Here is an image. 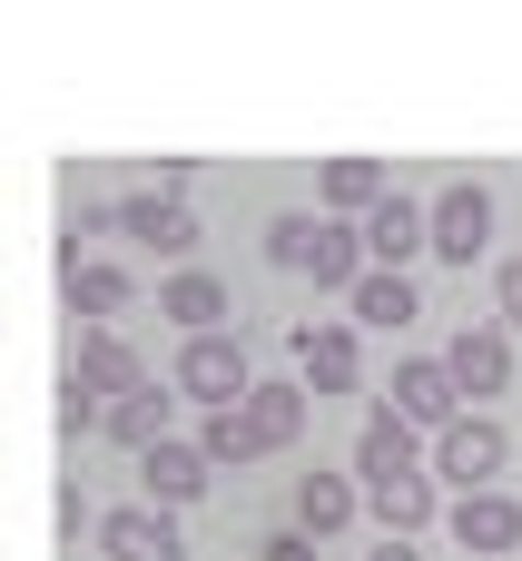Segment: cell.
<instances>
[{"label": "cell", "instance_id": "cell-21", "mask_svg": "<svg viewBox=\"0 0 522 561\" xmlns=\"http://www.w3.org/2000/svg\"><path fill=\"white\" fill-rule=\"evenodd\" d=\"M316 187H326V207H336V227H345V217H365L395 178H385L375 158H326V168H316Z\"/></svg>", "mask_w": 522, "mask_h": 561}, {"label": "cell", "instance_id": "cell-14", "mask_svg": "<svg viewBox=\"0 0 522 561\" xmlns=\"http://www.w3.org/2000/svg\"><path fill=\"white\" fill-rule=\"evenodd\" d=\"M138 473H148V503H158V513H178V503H197V493L217 483V473H207V454H197V444H178V434H168L158 454H138Z\"/></svg>", "mask_w": 522, "mask_h": 561}, {"label": "cell", "instance_id": "cell-4", "mask_svg": "<svg viewBox=\"0 0 522 561\" xmlns=\"http://www.w3.org/2000/svg\"><path fill=\"white\" fill-rule=\"evenodd\" d=\"M296 385L306 394H365V335L355 325H296Z\"/></svg>", "mask_w": 522, "mask_h": 561}, {"label": "cell", "instance_id": "cell-27", "mask_svg": "<svg viewBox=\"0 0 522 561\" xmlns=\"http://www.w3.org/2000/svg\"><path fill=\"white\" fill-rule=\"evenodd\" d=\"M365 561H424V552H415V542H375Z\"/></svg>", "mask_w": 522, "mask_h": 561}, {"label": "cell", "instance_id": "cell-9", "mask_svg": "<svg viewBox=\"0 0 522 561\" xmlns=\"http://www.w3.org/2000/svg\"><path fill=\"white\" fill-rule=\"evenodd\" d=\"M355 247H365V266H385V276H405V266L424 256V207H415L405 187H385V197L365 207V227H355Z\"/></svg>", "mask_w": 522, "mask_h": 561}, {"label": "cell", "instance_id": "cell-8", "mask_svg": "<svg viewBox=\"0 0 522 561\" xmlns=\"http://www.w3.org/2000/svg\"><path fill=\"white\" fill-rule=\"evenodd\" d=\"M118 227H128L148 256H168V266L197 247V207H188L178 187H138V197H118Z\"/></svg>", "mask_w": 522, "mask_h": 561}, {"label": "cell", "instance_id": "cell-26", "mask_svg": "<svg viewBox=\"0 0 522 561\" xmlns=\"http://www.w3.org/2000/svg\"><path fill=\"white\" fill-rule=\"evenodd\" d=\"M257 561H316V542H306V533H276V542H266Z\"/></svg>", "mask_w": 522, "mask_h": 561}, {"label": "cell", "instance_id": "cell-19", "mask_svg": "<svg viewBox=\"0 0 522 561\" xmlns=\"http://www.w3.org/2000/svg\"><path fill=\"white\" fill-rule=\"evenodd\" d=\"M237 414H247V434L276 454V444H296V434H306V385H296V375H286V385H247V404H237Z\"/></svg>", "mask_w": 522, "mask_h": 561}, {"label": "cell", "instance_id": "cell-10", "mask_svg": "<svg viewBox=\"0 0 522 561\" xmlns=\"http://www.w3.org/2000/svg\"><path fill=\"white\" fill-rule=\"evenodd\" d=\"M99 552H109V561H188V542H178V513H158V503H118V513L99 523Z\"/></svg>", "mask_w": 522, "mask_h": 561}, {"label": "cell", "instance_id": "cell-20", "mask_svg": "<svg viewBox=\"0 0 522 561\" xmlns=\"http://www.w3.org/2000/svg\"><path fill=\"white\" fill-rule=\"evenodd\" d=\"M59 296H69V316L109 325V316L128 306V276H118V266H89V256H59Z\"/></svg>", "mask_w": 522, "mask_h": 561}, {"label": "cell", "instance_id": "cell-7", "mask_svg": "<svg viewBox=\"0 0 522 561\" xmlns=\"http://www.w3.org/2000/svg\"><path fill=\"white\" fill-rule=\"evenodd\" d=\"M69 385L109 414V404H128V394H148V365H138V345H118L109 325H89L79 335V365H69Z\"/></svg>", "mask_w": 522, "mask_h": 561}, {"label": "cell", "instance_id": "cell-3", "mask_svg": "<svg viewBox=\"0 0 522 561\" xmlns=\"http://www.w3.org/2000/svg\"><path fill=\"white\" fill-rule=\"evenodd\" d=\"M424 247L444 256V266H474L484 247H493V187H474V178H454L434 207H424Z\"/></svg>", "mask_w": 522, "mask_h": 561}, {"label": "cell", "instance_id": "cell-13", "mask_svg": "<svg viewBox=\"0 0 522 561\" xmlns=\"http://www.w3.org/2000/svg\"><path fill=\"white\" fill-rule=\"evenodd\" d=\"M454 542H464L474 561H513V552H522V503H503V493L454 503Z\"/></svg>", "mask_w": 522, "mask_h": 561}, {"label": "cell", "instance_id": "cell-11", "mask_svg": "<svg viewBox=\"0 0 522 561\" xmlns=\"http://www.w3.org/2000/svg\"><path fill=\"white\" fill-rule=\"evenodd\" d=\"M385 414H395V424H415V434H444L464 404H454V385H444V365H434V355H405V365H395Z\"/></svg>", "mask_w": 522, "mask_h": 561}, {"label": "cell", "instance_id": "cell-2", "mask_svg": "<svg viewBox=\"0 0 522 561\" xmlns=\"http://www.w3.org/2000/svg\"><path fill=\"white\" fill-rule=\"evenodd\" d=\"M247 385H257V365H247V345H237L227 325L178 345V394H188V404H207V414H237V404H247Z\"/></svg>", "mask_w": 522, "mask_h": 561}, {"label": "cell", "instance_id": "cell-22", "mask_svg": "<svg viewBox=\"0 0 522 561\" xmlns=\"http://www.w3.org/2000/svg\"><path fill=\"white\" fill-rule=\"evenodd\" d=\"M355 473H365V493L395 483V473H415V424H395V414L375 404V424H365V444H355Z\"/></svg>", "mask_w": 522, "mask_h": 561}, {"label": "cell", "instance_id": "cell-25", "mask_svg": "<svg viewBox=\"0 0 522 561\" xmlns=\"http://www.w3.org/2000/svg\"><path fill=\"white\" fill-rule=\"evenodd\" d=\"M59 424H69V434H99V404H89L79 385H59Z\"/></svg>", "mask_w": 522, "mask_h": 561}, {"label": "cell", "instance_id": "cell-24", "mask_svg": "<svg viewBox=\"0 0 522 561\" xmlns=\"http://www.w3.org/2000/svg\"><path fill=\"white\" fill-rule=\"evenodd\" d=\"M493 306H503V325H522V256L493 266Z\"/></svg>", "mask_w": 522, "mask_h": 561}, {"label": "cell", "instance_id": "cell-1", "mask_svg": "<svg viewBox=\"0 0 522 561\" xmlns=\"http://www.w3.org/2000/svg\"><path fill=\"white\" fill-rule=\"evenodd\" d=\"M266 266L316 276V286H355V276H365V247H355V227H336V217H276V227H266Z\"/></svg>", "mask_w": 522, "mask_h": 561}, {"label": "cell", "instance_id": "cell-5", "mask_svg": "<svg viewBox=\"0 0 522 561\" xmlns=\"http://www.w3.org/2000/svg\"><path fill=\"white\" fill-rule=\"evenodd\" d=\"M444 385H454V404H493L503 385H513V345H503V325H464L444 355Z\"/></svg>", "mask_w": 522, "mask_h": 561}, {"label": "cell", "instance_id": "cell-15", "mask_svg": "<svg viewBox=\"0 0 522 561\" xmlns=\"http://www.w3.org/2000/svg\"><path fill=\"white\" fill-rule=\"evenodd\" d=\"M168 424H178V394H168V385H148V394H128V404H109V414H99V434H109V444H128V454H158V444H168Z\"/></svg>", "mask_w": 522, "mask_h": 561}, {"label": "cell", "instance_id": "cell-18", "mask_svg": "<svg viewBox=\"0 0 522 561\" xmlns=\"http://www.w3.org/2000/svg\"><path fill=\"white\" fill-rule=\"evenodd\" d=\"M415 306H424V296H415V276H385V266H365V276H355V335H365V325H375V335H405V325H415Z\"/></svg>", "mask_w": 522, "mask_h": 561}, {"label": "cell", "instance_id": "cell-23", "mask_svg": "<svg viewBox=\"0 0 522 561\" xmlns=\"http://www.w3.org/2000/svg\"><path fill=\"white\" fill-rule=\"evenodd\" d=\"M197 454H207V473H247L266 444L247 434V414H207V434H197Z\"/></svg>", "mask_w": 522, "mask_h": 561}, {"label": "cell", "instance_id": "cell-6", "mask_svg": "<svg viewBox=\"0 0 522 561\" xmlns=\"http://www.w3.org/2000/svg\"><path fill=\"white\" fill-rule=\"evenodd\" d=\"M493 473H503V424L454 414V424L434 434V483H454V493H493Z\"/></svg>", "mask_w": 522, "mask_h": 561}, {"label": "cell", "instance_id": "cell-16", "mask_svg": "<svg viewBox=\"0 0 522 561\" xmlns=\"http://www.w3.org/2000/svg\"><path fill=\"white\" fill-rule=\"evenodd\" d=\"M345 523H355V483H345V473H326V463H316V473H306V483H296V533H306V542H316V552H326V542H336V533H345Z\"/></svg>", "mask_w": 522, "mask_h": 561}, {"label": "cell", "instance_id": "cell-12", "mask_svg": "<svg viewBox=\"0 0 522 561\" xmlns=\"http://www.w3.org/2000/svg\"><path fill=\"white\" fill-rule=\"evenodd\" d=\"M158 316L188 325V335H217V325H227V276H217V266H168V276H158Z\"/></svg>", "mask_w": 522, "mask_h": 561}, {"label": "cell", "instance_id": "cell-17", "mask_svg": "<svg viewBox=\"0 0 522 561\" xmlns=\"http://www.w3.org/2000/svg\"><path fill=\"white\" fill-rule=\"evenodd\" d=\"M365 503H375V513H385V542H415V533H424V523H434V503H444V483H434V473H424V463H415V473H395V483H375V493H365Z\"/></svg>", "mask_w": 522, "mask_h": 561}]
</instances>
